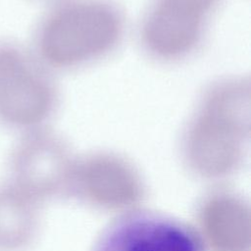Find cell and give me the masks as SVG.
Returning a JSON list of instances; mask_svg holds the SVG:
<instances>
[{
  "label": "cell",
  "instance_id": "obj_2",
  "mask_svg": "<svg viewBox=\"0 0 251 251\" xmlns=\"http://www.w3.org/2000/svg\"><path fill=\"white\" fill-rule=\"evenodd\" d=\"M181 129L186 160L204 171H224L244 156L251 131L249 75L219 76L205 85Z\"/></svg>",
  "mask_w": 251,
  "mask_h": 251
},
{
  "label": "cell",
  "instance_id": "obj_8",
  "mask_svg": "<svg viewBox=\"0 0 251 251\" xmlns=\"http://www.w3.org/2000/svg\"><path fill=\"white\" fill-rule=\"evenodd\" d=\"M32 1H36V2H42V3H46L47 5L50 4V3H53L55 1H58V0H32Z\"/></svg>",
  "mask_w": 251,
  "mask_h": 251
},
{
  "label": "cell",
  "instance_id": "obj_5",
  "mask_svg": "<svg viewBox=\"0 0 251 251\" xmlns=\"http://www.w3.org/2000/svg\"><path fill=\"white\" fill-rule=\"evenodd\" d=\"M69 157L65 140L49 127L23 134L9 159V182L34 201L56 184Z\"/></svg>",
  "mask_w": 251,
  "mask_h": 251
},
{
  "label": "cell",
  "instance_id": "obj_1",
  "mask_svg": "<svg viewBox=\"0 0 251 251\" xmlns=\"http://www.w3.org/2000/svg\"><path fill=\"white\" fill-rule=\"evenodd\" d=\"M127 19L116 0H58L48 4L31 36V51L53 74L97 65L122 46Z\"/></svg>",
  "mask_w": 251,
  "mask_h": 251
},
{
  "label": "cell",
  "instance_id": "obj_4",
  "mask_svg": "<svg viewBox=\"0 0 251 251\" xmlns=\"http://www.w3.org/2000/svg\"><path fill=\"white\" fill-rule=\"evenodd\" d=\"M222 0H149L137 28L142 53L160 65L194 57L204 45Z\"/></svg>",
  "mask_w": 251,
  "mask_h": 251
},
{
  "label": "cell",
  "instance_id": "obj_6",
  "mask_svg": "<svg viewBox=\"0 0 251 251\" xmlns=\"http://www.w3.org/2000/svg\"><path fill=\"white\" fill-rule=\"evenodd\" d=\"M95 251H204L195 232L171 218L134 213L114 223Z\"/></svg>",
  "mask_w": 251,
  "mask_h": 251
},
{
  "label": "cell",
  "instance_id": "obj_3",
  "mask_svg": "<svg viewBox=\"0 0 251 251\" xmlns=\"http://www.w3.org/2000/svg\"><path fill=\"white\" fill-rule=\"evenodd\" d=\"M60 102L54 74L31 49L0 39V125L21 135L46 128Z\"/></svg>",
  "mask_w": 251,
  "mask_h": 251
},
{
  "label": "cell",
  "instance_id": "obj_7",
  "mask_svg": "<svg viewBox=\"0 0 251 251\" xmlns=\"http://www.w3.org/2000/svg\"><path fill=\"white\" fill-rule=\"evenodd\" d=\"M34 200L8 180L0 184V251L26 247L36 229Z\"/></svg>",
  "mask_w": 251,
  "mask_h": 251
}]
</instances>
